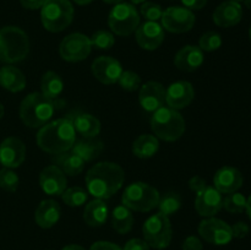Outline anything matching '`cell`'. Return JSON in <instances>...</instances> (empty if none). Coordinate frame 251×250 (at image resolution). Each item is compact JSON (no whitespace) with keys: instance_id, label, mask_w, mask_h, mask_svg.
Segmentation results:
<instances>
[{"instance_id":"5","label":"cell","mask_w":251,"mask_h":250,"mask_svg":"<svg viewBox=\"0 0 251 250\" xmlns=\"http://www.w3.org/2000/svg\"><path fill=\"white\" fill-rule=\"evenodd\" d=\"M151 129L158 139L163 141H176L185 132V120L178 110L164 105L152 113Z\"/></svg>"},{"instance_id":"37","label":"cell","mask_w":251,"mask_h":250,"mask_svg":"<svg viewBox=\"0 0 251 250\" xmlns=\"http://www.w3.org/2000/svg\"><path fill=\"white\" fill-rule=\"evenodd\" d=\"M222 46V38L217 32H206L201 36L200 42H199V48L205 51L217 50Z\"/></svg>"},{"instance_id":"31","label":"cell","mask_w":251,"mask_h":250,"mask_svg":"<svg viewBox=\"0 0 251 250\" xmlns=\"http://www.w3.org/2000/svg\"><path fill=\"white\" fill-rule=\"evenodd\" d=\"M42 93L50 100H55L64 90V82L60 76L54 71H47L41 81Z\"/></svg>"},{"instance_id":"39","label":"cell","mask_w":251,"mask_h":250,"mask_svg":"<svg viewBox=\"0 0 251 250\" xmlns=\"http://www.w3.org/2000/svg\"><path fill=\"white\" fill-rule=\"evenodd\" d=\"M141 15L147 20V21H158L161 20L162 15H163V10L158 4H154L151 1H145L141 5Z\"/></svg>"},{"instance_id":"17","label":"cell","mask_w":251,"mask_h":250,"mask_svg":"<svg viewBox=\"0 0 251 250\" xmlns=\"http://www.w3.org/2000/svg\"><path fill=\"white\" fill-rule=\"evenodd\" d=\"M123 71L122 64L112 56H100L92 63L93 76L104 85L118 82Z\"/></svg>"},{"instance_id":"16","label":"cell","mask_w":251,"mask_h":250,"mask_svg":"<svg viewBox=\"0 0 251 250\" xmlns=\"http://www.w3.org/2000/svg\"><path fill=\"white\" fill-rule=\"evenodd\" d=\"M223 207L222 194L215 186H206L202 191L196 194L195 208L202 217H213Z\"/></svg>"},{"instance_id":"29","label":"cell","mask_w":251,"mask_h":250,"mask_svg":"<svg viewBox=\"0 0 251 250\" xmlns=\"http://www.w3.org/2000/svg\"><path fill=\"white\" fill-rule=\"evenodd\" d=\"M158 149V139L149 134L140 135L132 144V153L139 158H150L157 153Z\"/></svg>"},{"instance_id":"26","label":"cell","mask_w":251,"mask_h":250,"mask_svg":"<svg viewBox=\"0 0 251 250\" xmlns=\"http://www.w3.org/2000/svg\"><path fill=\"white\" fill-rule=\"evenodd\" d=\"M0 86L10 92H20L26 87V77L15 66H2L0 69Z\"/></svg>"},{"instance_id":"4","label":"cell","mask_w":251,"mask_h":250,"mask_svg":"<svg viewBox=\"0 0 251 250\" xmlns=\"http://www.w3.org/2000/svg\"><path fill=\"white\" fill-rule=\"evenodd\" d=\"M29 53V39L24 29L6 26L0 29V61L7 64L19 63Z\"/></svg>"},{"instance_id":"25","label":"cell","mask_w":251,"mask_h":250,"mask_svg":"<svg viewBox=\"0 0 251 250\" xmlns=\"http://www.w3.org/2000/svg\"><path fill=\"white\" fill-rule=\"evenodd\" d=\"M108 205L100 199L92 200L90 203H87L83 211V220L86 225L90 227H100L105 223L108 218Z\"/></svg>"},{"instance_id":"34","label":"cell","mask_w":251,"mask_h":250,"mask_svg":"<svg viewBox=\"0 0 251 250\" xmlns=\"http://www.w3.org/2000/svg\"><path fill=\"white\" fill-rule=\"evenodd\" d=\"M223 207L230 213H242L247 208V198L237 191L227 194L223 199Z\"/></svg>"},{"instance_id":"7","label":"cell","mask_w":251,"mask_h":250,"mask_svg":"<svg viewBox=\"0 0 251 250\" xmlns=\"http://www.w3.org/2000/svg\"><path fill=\"white\" fill-rule=\"evenodd\" d=\"M159 193L150 184L136 181L125 189L122 202L127 208L139 212H149L157 207L159 201Z\"/></svg>"},{"instance_id":"46","label":"cell","mask_w":251,"mask_h":250,"mask_svg":"<svg viewBox=\"0 0 251 250\" xmlns=\"http://www.w3.org/2000/svg\"><path fill=\"white\" fill-rule=\"evenodd\" d=\"M22 6L25 9H28V10H37V9H41L43 6V4L46 2V0H20Z\"/></svg>"},{"instance_id":"13","label":"cell","mask_w":251,"mask_h":250,"mask_svg":"<svg viewBox=\"0 0 251 250\" xmlns=\"http://www.w3.org/2000/svg\"><path fill=\"white\" fill-rule=\"evenodd\" d=\"M26 158V146L15 136L6 137L0 144V163L5 168H17Z\"/></svg>"},{"instance_id":"33","label":"cell","mask_w":251,"mask_h":250,"mask_svg":"<svg viewBox=\"0 0 251 250\" xmlns=\"http://www.w3.org/2000/svg\"><path fill=\"white\" fill-rule=\"evenodd\" d=\"M63 196V201L68 206L71 207H76V206H81L87 201L88 193L85 189L80 188V186H74V188H69L61 194Z\"/></svg>"},{"instance_id":"18","label":"cell","mask_w":251,"mask_h":250,"mask_svg":"<svg viewBox=\"0 0 251 250\" xmlns=\"http://www.w3.org/2000/svg\"><path fill=\"white\" fill-rule=\"evenodd\" d=\"M195 91L188 81H176L166 90V104L172 109H183L193 102Z\"/></svg>"},{"instance_id":"11","label":"cell","mask_w":251,"mask_h":250,"mask_svg":"<svg viewBox=\"0 0 251 250\" xmlns=\"http://www.w3.org/2000/svg\"><path fill=\"white\" fill-rule=\"evenodd\" d=\"M162 27L172 33H184L195 25V15L191 10L181 6H171L164 10L161 17Z\"/></svg>"},{"instance_id":"9","label":"cell","mask_w":251,"mask_h":250,"mask_svg":"<svg viewBox=\"0 0 251 250\" xmlns=\"http://www.w3.org/2000/svg\"><path fill=\"white\" fill-rule=\"evenodd\" d=\"M108 25L117 36L127 37L134 33L140 25V15L136 7L130 2H119L108 16Z\"/></svg>"},{"instance_id":"32","label":"cell","mask_w":251,"mask_h":250,"mask_svg":"<svg viewBox=\"0 0 251 250\" xmlns=\"http://www.w3.org/2000/svg\"><path fill=\"white\" fill-rule=\"evenodd\" d=\"M157 206H158L159 208V212L163 213L167 217H169V216L174 215V213L180 208V195L176 193H173V191H169V193L164 194L162 198H159L158 205Z\"/></svg>"},{"instance_id":"21","label":"cell","mask_w":251,"mask_h":250,"mask_svg":"<svg viewBox=\"0 0 251 250\" xmlns=\"http://www.w3.org/2000/svg\"><path fill=\"white\" fill-rule=\"evenodd\" d=\"M212 17L217 26L228 28L239 24L243 17V9L239 2L228 0L216 7Z\"/></svg>"},{"instance_id":"30","label":"cell","mask_w":251,"mask_h":250,"mask_svg":"<svg viewBox=\"0 0 251 250\" xmlns=\"http://www.w3.org/2000/svg\"><path fill=\"white\" fill-rule=\"evenodd\" d=\"M134 225V216L126 206L119 205L112 212V225L119 234H126Z\"/></svg>"},{"instance_id":"55","label":"cell","mask_w":251,"mask_h":250,"mask_svg":"<svg viewBox=\"0 0 251 250\" xmlns=\"http://www.w3.org/2000/svg\"><path fill=\"white\" fill-rule=\"evenodd\" d=\"M249 36H250V39H251V26H250V31H249Z\"/></svg>"},{"instance_id":"40","label":"cell","mask_w":251,"mask_h":250,"mask_svg":"<svg viewBox=\"0 0 251 250\" xmlns=\"http://www.w3.org/2000/svg\"><path fill=\"white\" fill-rule=\"evenodd\" d=\"M250 232V227L245 222H237L232 227V233L233 238H238V239H242L245 238Z\"/></svg>"},{"instance_id":"27","label":"cell","mask_w":251,"mask_h":250,"mask_svg":"<svg viewBox=\"0 0 251 250\" xmlns=\"http://www.w3.org/2000/svg\"><path fill=\"white\" fill-rule=\"evenodd\" d=\"M53 163L61 169L66 175H77L85 168V162L71 151L53 154Z\"/></svg>"},{"instance_id":"15","label":"cell","mask_w":251,"mask_h":250,"mask_svg":"<svg viewBox=\"0 0 251 250\" xmlns=\"http://www.w3.org/2000/svg\"><path fill=\"white\" fill-rule=\"evenodd\" d=\"M136 42L142 49L154 50L164 41V29L157 21H146L135 31Z\"/></svg>"},{"instance_id":"47","label":"cell","mask_w":251,"mask_h":250,"mask_svg":"<svg viewBox=\"0 0 251 250\" xmlns=\"http://www.w3.org/2000/svg\"><path fill=\"white\" fill-rule=\"evenodd\" d=\"M63 250H86V249L83 247H81V245L70 244V245H66V247H64Z\"/></svg>"},{"instance_id":"20","label":"cell","mask_w":251,"mask_h":250,"mask_svg":"<svg viewBox=\"0 0 251 250\" xmlns=\"http://www.w3.org/2000/svg\"><path fill=\"white\" fill-rule=\"evenodd\" d=\"M213 184L221 194L235 193L243 185V174L234 167H222L216 172Z\"/></svg>"},{"instance_id":"52","label":"cell","mask_w":251,"mask_h":250,"mask_svg":"<svg viewBox=\"0 0 251 250\" xmlns=\"http://www.w3.org/2000/svg\"><path fill=\"white\" fill-rule=\"evenodd\" d=\"M146 1V0H131V2H132V5H136V4H142V2H145Z\"/></svg>"},{"instance_id":"41","label":"cell","mask_w":251,"mask_h":250,"mask_svg":"<svg viewBox=\"0 0 251 250\" xmlns=\"http://www.w3.org/2000/svg\"><path fill=\"white\" fill-rule=\"evenodd\" d=\"M123 250H150V245L144 239L134 238L125 244Z\"/></svg>"},{"instance_id":"3","label":"cell","mask_w":251,"mask_h":250,"mask_svg":"<svg viewBox=\"0 0 251 250\" xmlns=\"http://www.w3.org/2000/svg\"><path fill=\"white\" fill-rule=\"evenodd\" d=\"M54 100L43 93L33 92L24 98L20 105V118L28 127H42L53 117Z\"/></svg>"},{"instance_id":"53","label":"cell","mask_w":251,"mask_h":250,"mask_svg":"<svg viewBox=\"0 0 251 250\" xmlns=\"http://www.w3.org/2000/svg\"><path fill=\"white\" fill-rule=\"evenodd\" d=\"M2 115H4V105H2L1 103H0V119H1V118H2Z\"/></svg>"},{"instance_id":"23","label":"cell","mask_w":251,"mask_h":250,"mask_svg":"<svg viewBox=\"0 0 251 250\" xmlns=\"http://www.w3.org/2000/svg\"><path fill=\"white\" fill-rule=\"evenodd\" d=\"M60 206L54 200H43L37 207L34 213V220L36 223L41 228H51L58 223L60 218Z\"/></svg>"},{"instance_id":"1","label":"cell","mask_w":251,"mask_h":250,"mask_svg":"<svg viewBox=\"0 0 251 250\" xmlns=\"http://www.w3.org/2000/svg\"><path fill=\"white\" fill-rule=\"evenodd\" d=\"M125 173L122 167L113 162H100L86 174L87 191L96 199H109L122 189Z\"/></svg>"},{"instance_id":"24","label":"cell","mask_w":251,"mask_h":250,"mask_svg":"<svg viewBox=\"0 0 251 250\" xmlns=\"http://www.w3.org/2000/svg\"><path fill=\"white\" fill-rule=\"evenodd\" d=\"M103 147V142L97 137H82L80 140H75L71 152L77 154L83 162H91L100 156Z\"/></svg>"},{"instance_id":"8","label":"cell","mask_w":251,"mask_h":250,"mask_svg":"<svg viewBox=\"0 0 251 250\" xmlns=\"http://www.w3.org/2000/svg\"><path fill=\"white\" fill-rule=\"evenodd\" d=\"M142 234L145 238L144 240L150 245V248L157 250L166 249L169 247L173 237L169 217L161 212L151 216L142 225Z\"/></svg>"},{"instance_id":"28","label":"cell","mask_w":251,"mask_h":250,"mask_svg":"<svg viewBox=\"0 0 251 250\" xmlns=\"http://www.w3.org/2000/svg\"><path fill=\"white\" fill-rule=\"evenodd\" d=\"M75 131L82 137H97L100 132V123L96 117L91 114H78L73 119Z\"/></svg>"},{"instance_id":"6","label":"cell","mask_w":251,"mask_h":250,"mask_svg":"<svg viewBox=\"0 0 251 250\" xmlns=\"http://www.w3.org/2000/svg\"><path fill=\"white\" fill-rule=\"evenodd\" d=\"M41 9L42 24L47 31L61 32L73 22L74 7L70 0H46Z\"/></svg>"},{"instance_id":"38","label":"cell","mask_w":251,"mask_h":250,"mask_svg":"<svg viewBox=\"0 0 251 250\" xmlns=\"http://www.w3.org/2000/svg\"><path fill=\"white\" fill-rule=\"evenodd\" d=\"M91 46L98 49H109L114 46V36L108 31H100L95 32L92 37L90 38Z\"/></svg>"},{"instance_id":"14","label":"cell","mask_w":251,"mask_h":250,"mask_svg":"<svg viewBox=\"0 0 251 250\" xmlns=\"http://www.w3.org/2000/svg\"><path fill=\"white\" fill-rule=\"evenodd\" d=\"M139 100L142 109L147 113H154L166 105V88L157 81H149L142 85L139 93Z\"/></svg>"},{"instance_id":"44","label":"cell","mask_w":251,"mask_h":250,"mask_svg":"<svg viewBox=\"0 0 251 250\" xmlns=\"http://www.w3.org/2000/svg\"><path fill=\"white\" fill-rule=\"evenodd\" d=\"M90 250H123L119 245L110 242H96L91 245Z\"/></svg>"},{"instance_id":"50","label":"cell","mask_w":251,"mask_h":250,"mask_svg":"<svg viewBox=\"0 0 251 250\" xmlns=\"http://www.w3.org/2000/svg\"><path fill=\"white\" fill-rule=\"evenodd\" d=\"M104 2H107V4H119V2H123L124 0H103Z\"/></svg>"},{"instance_id":"2","label":"cell","mask_w":251,"mask_h":250,"mask_svg":"<svg viewBox=\"0 0 251 250\" xmlns=\"http://www.w3.org/2000/svg\"><path fill=\"white\" fill-rule=\"evenodd\" d=\"M75 140L76 131L71 118H61L47 123L37 134V145L50 154L70 151Z\"/></svg>"},{"instance_id":"35","label":"cell","mask_w":251,"mask_h":250,"mask_svg":"<svg viewBox=\"0 0 251 250\" xmlns=\"http://www.w3.org/2000/svg\"><path fill=\"white\" fill-rule=\"evenodd\" d=\"M20 184V179L17 174L10 168L0 169V188L4 189L5 191L14 193L17 190Z\"/></svg>"},{"instance_id":"54","label":"cell","mask_w":251,"mask_h":250,"mask_svg":"<svg viewBox=\"0 0 251 250\" xmlns=\"http://www.w3.org/2000/svg\"><path fill=\"white\" fill-rule=\"evenodd\" d=\"M230 1H235V2H240V1H243V0H230Z\"/></svg>"},{"instance_id":"45","label":"cell","mask_w":251,"mask_h":250,"mask_svg":"<svg viewBox=\"0 0 251 250\" xmlns=\"http://www.w3.org/2000/svg\"><path fill=\"white\" fill-rule=\"evenodd\" d=\"M184 7L189 10H200L205 7L207 4V0H181Z\"/></svg>"},{"instance_id":"43","label":"cell","mask_w":251,"mask_h":250,"mask_svg":"<svg viewBox=\"0 0 251 250\" xmlns=\"http://www.w3.org/2000/svg\"><path fill=\"white\" fill-rule=\"evenodd\" d=\"M206 186H207L206 185V181L203 180L201 176H198V175L193 176V178L190 179V181H189V188H190L193 191H195L196 194L202 191Z\"/></svg>"},{"instance_id":"48","label":"cell","mask_w":251,"mask_h":250,"mask_svg":"<svg viewBox=\"0 0 251 250\" xmlns=\"http://www.w3.org/2000/svg\"><path fill=\"white\" fill-rule=\"evenodd\" d=\"M247 212H248V216H249V218L251 220V195L249 196V199L247 200Z\"/></svg>"},{"instance_id":"10","label":"cell","mask_w":251,"mask_h":250,"mask_svg":"<svg viewBox=\"0 0 251 250\" xmlns=\"http://www.w3.org/2000/svg\"><path fill=\"white\" fill-rule=\"evenodd\" d=\"M91 41L82 33H71L61 41L59 53L61 59L70 63L85 60L91 53Z\"/></svg>"},{"instance_id":"22","label":"cell","mask_w":251,"mask_h":250,"mask_svg":"<svg viewBox=\"0 0 251 250\" xmlns=\"http://www.w3.org/2000/svg\"><path fill=\"white\" fill-rule=\"evenodd\" d=\"M202 63L203 51L195 46L184 47L176 53V58H174V64L176 68L181 71H186V73L198 70L202 65Z\"/></svg>"},{"instance_id":"12","label":"cell","mask_w":251,"mask_h":250,"mask_svg":"<svg viewBox=\"0 0 251 250\" xmlns=\"http://www.w3.org/2000/svg\"><path fill=\"white\" fill-rule=\"evenodd\" d=\"M199 234L203 240L215 245H226L233 239L232 227L225 221L208 217L199 225Z\"/></svg>"},{"instance_id":"42","label":"cell","mask_w":251,"mask_h":250,"mask_svg":"<svg viewBox=\"0 0 251 250\" xmlns=\"http://www.w3.org/2000/svg\"><path fill=\"white\" fill-rule=\"evenodd\" d=\"M183 250H203L202 242L195 235H190L184 240Z\"/></svg>"},{"instance_id":"19","label":"cell","mask_w":251,"mask_h":250,"mask_svg":"<svg viewBox=\"0 0 251 250\" xmlns=\"http://www.w3.org/2000/svg\"><path fill=\"white\" fill-rule=\"evenodd\" d=\"M66 174L55 164L46 167L39 174V185L48 195H61L66 190Z\"/></svg>"},{"instance_id":"36","label":"cell","mask_w":251,"mask_h":250,"mask_svg":"<svg viewBox=\"0 0 251 250\" xmlns=\"http://www.w3.org/2000/svg\"><path fill=\"white\" fill-rule=\"evenodd\" d=\"M118 83H119L123 90L127 91V92H134L141 85V77L134 71L126 70L123 71L119 80H118Z\"/></svg>"},{"instance_id":"51","label":"cell","mask_w":251,"mask_h":250,"mask_svg":"<svg viewBox=\"0 0 251 250\" xmlns=\"http://www.w3.org/2000/svg\"><path fill=\"white\" fill-rule=\"evenodd\" d=\"M243 1L245 2V6H247L249 10H251V0H243Z\"/></svg>"},{"instance_id":"49","label":"cell","mask_w":251,"mask_h":250,"mask_svg":"<svg viewBox=\"0 0 251 250\" xmlns=\"http://www.w3.org/2000/svg\"><path fill=\"white\" fill-rule=\"evenodd\" d=\"M91 1H92V0H74V2H76L77 5H87L90 4Z\"/></svg>"}]
</instances>
